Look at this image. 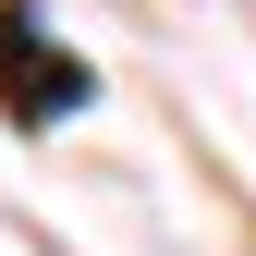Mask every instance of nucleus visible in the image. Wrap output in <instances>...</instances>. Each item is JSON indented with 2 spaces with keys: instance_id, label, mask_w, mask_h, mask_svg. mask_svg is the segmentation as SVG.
I'll return each mask as SVG.
<instances>
[{
  "instance_id": "f257e3e1",
  "label": "nucleus",
  "mask_w": 256,
  "mask_h": 256,
  "mask_svg": "<svg viewBox=\"0 0 256 256\" xmlns=\"http://www.w3.org/2000/svg\"><path fill=\"white\" fill-rule=\"evenodd\" d=\"M86 86H98V74L49 37L37 0H0V110H12L24 134H49V122H74V110H86Z\"/></svg>"
}]
</instances>
